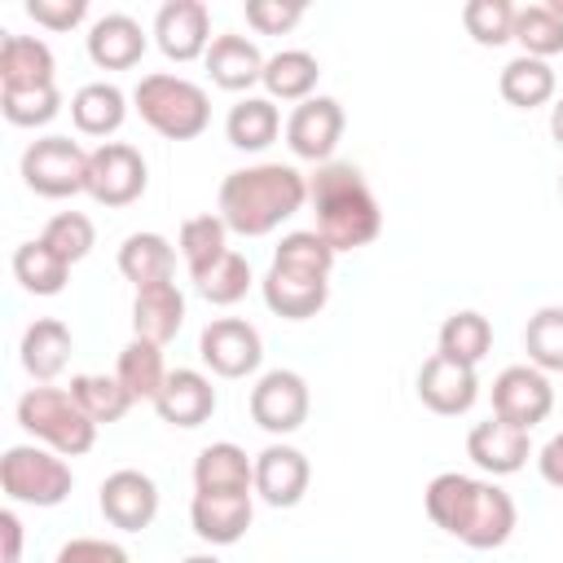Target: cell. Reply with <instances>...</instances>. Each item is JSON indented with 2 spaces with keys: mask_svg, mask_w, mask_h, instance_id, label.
I'll list each match as a JSON object with an SVG mask.
<instances>
[{
  "mask_svg": "<svg viewBox=\"0 0 563 563\" xmlns=\"http://www.w3.org/2000/svg\"><path fill=\"white\" fill-rule=\"evenodd\" d=\"M462 26L475 44L501 48L506 40H515V4L510 0H466Z\"/></svg>",
  "mask_w": 563,
  "mask_h": 563,
  "instance_id": "obj_41",
  "label": "cell"
},
{
  "mask_svg": "<svg viewBox=\"0 0 563 563\" xmlns=\"http://www.w3.org/2000/svg\"><path fill=\"white\" fill-rule=\"evenodd\" d=\"M97 501H101V515H106L110 528L141 532L158 515V484L150 475H141V471H114V475H106Z\"/></svg>",
  "mask_w": 563,
  "mask_h": 563,
  "instance_id": "obj_13",
  "label": "cell"
},
{
  "mask_svg": "<svg viewBox=\"0 0 563 563\" xmlns=\"http://www.w3.org/2000/svg\"><path fill=\"white\" fill-rule=\"evenodd\" d=\"M18 427L31 431L35 440H44L62 457H79L97 444V422L62 387H31L18 400Z\"/></svg>",
  "mask_w": 563,
  "mask_h": 563,
  "instance_id": "obj_4",
  "label": "cell"
},
{
  "mask_svg": "<svg viewBox=\"0 0 563 563\" xmlns=\"http://www.w3.org/2000/svg\"><path fill=\"white\" fill-rule=\"evenodd\" d=\"M273 264L295 268V273H312V277H330L334 268V246L317 233V229H295L282 238V246L273 251Z\"/></svg>",
  "mask_w": 563,
  "mask_h": 563,
  "instance_id": "obj_40",
  "label": "cell"
},
{
  "mask_svg": "<svg viewBox=\"0 0 563 563\" xmlns=\"http://www.w3.org/2000/svg\"><path fill=\"white\" fill-rule=\"evenodd\" d=\"M537 471H541V479H545L550 488H563V431L545 440V449H541V457H537Z\"/></svg>",
  "mask_w": 563,
  "mask_h": 563,
  "instance_id": "obj_48",
  "label": "cell"
},
{
  "mask_svg": "<svg viewBox=\"0 0 563 563\" xmlns=\"http://www.w3.org/2000/svg\"><path fill=\"white\" fill-rule=\"evenodd\" d=\"M194 286H198V295H202L207 303L229 308V303H238V299L246 295V286H251V264H246L238 251H229V255L216 260L207 273H198Z\"/></svg>",
  "mask_w": 563,
  "mask_h": 563,
  "instance_id": "obj_43",
  "label": "cell"
},
{
  "mask_svg": "<svg viewBox=\"0 0 563 563\" xmlns=\"http://www.w3.org/2000/svg\"><path fill=\"white\" fill-rule=\"evenodd\" d=\"M251 488H255V462L238 444L220 440L194 457V493H251Z\"/></svg>",
  "mask_w": 563,
  "mask_h": 563,
  "instance_id": "obj_23",
  "label": "cell"
},
{
  "mask_svg": "<svg viewBox=\"0 0 563 563\" xmlns=\"http://www.w3.org/2000/svg\"><path fill=\"white\" fill-rule=\"evenodd\" d=\"M119 273H123L136 290L158 286V282H172V273H176V251H172V242H167L163 233H132V238H123V246H119Z\"/></svg>",
  "mask_w": 563,
  "mask_h": 563,
  "instance_id": "obj_26",
  "label": "cell"
},
{
  "mask_svg": "<svg viewBox=\"0 0 563 563\" xmlns=\"http://www.w3.org/2000/svg\"><path fill=\"white\" fill-rule=\"evenodd\" d=\"M180 255L189 264V277H198L216 260H224L229 255V224H224V216H211V211L207 216H189L180 224Z\"/></svg>",
  "mask_w": 563,
  "mask_h": 563,
  "instance_id": "obj_36",
  "label": "cell"
},
{
  "mask_svg": "<svg viewBox=\"0 0 563 563\" xmlns=\"http://www.w3.org/2000/svg\"><path fill=\"white\" fill-rule=\"evenodd\" d=\"M180 563H220L216 554H189V559H180Z\"/></svg>",
  "mask_w": 563,
  "mask_h": 563,
  "instance_id": "obj_51",
  "label": "cell"
},
{
  "mask_svg": "<svg viewBox=\"0 0 563 563\" xmlns=\"http://www.w3.org/2000/svg\"><path fill=\"white\" fill-rule=\"evenodd\" d=\"M119 383L132 391V400H158L163 383H167V365H163V347L158 343H145V339H132L123 352H119V365H114Z\"/></svg>",
  "mask_w": 563,
  "mask_h": 563,
  "instance_id": "obj_34",
  "label": "cell"
},
{
  "mask_svg": "<svg viewBox=\"0 0 563 563\" xmlns=\"http://www.w3.org/2000/svg\"><path fill=\"white\" fill-rule=\"evenodd\" d=\"M418 396H422V405H427L431 413H440V418H457V413H466V409L475 405V396H479V378H475L471 365L449 361V356L435 352V356H427L422 369H418Z\"/></svg>",
  "mask_w": 563,
  "mask_h": 563,
  "instance_id": "obj_14",
  "label": "cell"
},
{
  "mask_svg": "<svg viewBox=\"0 0 563 563\" xmlns=\"http://www.w3.org/2000/svg\"><path fill=\"white\" fill-rule=\"evenodd\" d=\"M70 396L79 400V409L101 427V422H119L132 409V391L119 383V374H75L70 378Z\"/></svg>",
  "mask_w": 563,
  "mask_h": 563,
  "instance_id": "obj_37",
  "label": "cell"
},
{
  "mask_svg": "<svg viewBox=\"0 0 563 563\" xmlns=\"http://www.w3.org/2000/svg\"><path fill=\"white\" fill-rule=\"evenodd\" d=\"M554 409V387L537 365H506L493 378V418L532 431L537 422H545Z\"/></svg>",
  "mask_w": 563,
  "mask_h": 563,
  "instance_id": "obj_8",
  "label": "cell"
},
{
  "mask_svg": "<svg viewBox=\"0 0 563 563\" xmlns=\"http://www.w3.org/2000/svg\"><path fill=\"white\" fill-rule=\"evenodd\" d=\"M0 488L9 493V501H22V506H62L75 488V475L62 462V453L13 444L0 457Z\"/></svg>",
  "mask_w": 563,
  "mask_h": 563,
  "instance_id": "obj_5",
  "label": "cell"
},
{
  "mask_svg": "<svg viewBox=\"0 0 563 563\" xmlns=\"http://www.w3.org/2000/svg\"><path fill=\"white\" fill-rule=\"evenodd\" d=\"M488 347H493V325H488V317L484 312H453V317H444V325H440V356H449V361H462V365H479L484 356H488Z\"/></svg>",
  "mask_w": 563,
  "mask_h": 563,
  "instance_id": "obj_35",
  "label": "cell"
},
{
  "mask_svg": "<svg viewBox=\"0 0 563 563\" xmlns=\"http://www.w3.org/2000/svg\"><path fill=\"white\" fill-rule=\"evenodd\" d=\"M88 57L101 66V70H128L145 57V31L136 18L128 13H106L92 22L88 31Z\"/></svg>",
  "mask_w": 563,
  "mask_h": 563,
  "instance_id": "obj_22",
  "label": "cell"
},
{
  "mask_svg": "<svg viewBox=\"0 0 563 563\" xmlns=\"http://www.w3.org/2000/svg\"><path fill=\"white\" fill-rule=\"evenodd\" d=\"M154 409H158V418L167 427H185V431L202 427L216 413V387L198 369H172L163 391H158V400H154Z\"/></svg>",
  "mask_w": 563,
  "mask_h": 563,
  "instance_id": "obj_18",
  "label": "cell"
},
{
  "mask_svg": "<svg viewBox=\"0 0 563 563\" xmlns=\"http://www.w3.org/2000/svg\"><path fill=\"white\" fill-rule=\"evenodd\" d=\"M70 119L84 136H110L123 128L128 119V97L114 88V84H84L75 97H70Z\"/></svg>",
  "mask_w": 563,
  "mask_h": 563,
  "instance_id": "obj_29",
  "label": "cell"
},
{
  "mask_svg": "<svg viewBox=\"0 0 563 563\" xmlns=\"http://www.w3.org/2000/svg\"><path fill=\"white\" fill-rule=\"evenodd\" d=\"M145 158L128 141H101L88 158V194L101 207H132L145 194Z\"/></svg>",
  "mask_w": 563,
  "mask_h": 563,
  "instance_id": "obj_7",
  "label": "cell"
},
{
  "mask_svg": "<svg viewBox=\"0 0 563 563\" xmlns=\"http://www.w3.org/2000/svg\"><path fill=\"white\" fill-rule=\"evenodd\" d=\"M26 18L48 31H70L88 18V0H26Z\"/></svg>",
  "mask_w": 563,
  "mask_h": 563,
  "instance_id": "obj_46",
  "label": "cell"
},
{
  "mask_svg": "<svg viewBox=\"0 0 563 563\" xmlns=\"http://www.w3.org/2000/svg\"><path fill=\"white\" fill-rule=\"evenodd\" d=\"M523 347H528V365H537L541 374L563 369V308L532 312L523 325Z\"/></svg>",
  "mask_w": 563,
  "mask_h": 563,
  "instance_id": "obj_39",
  "label": "cell"
},
{
  "mask_svg": "<svg viewBox=\"0 0 563 563\" xmlns=\"http://www.w3.org/2000/svg\"><path fill=\"white\" fill-rule=\"evenodd\" d=\"M308 383L295 369H268L251 387V418L273 435H290L308 422Z\"/></svg>",
  "mask_w": 563,
  "mask_h": 563,
  "instance_id": "obj_11",
  "label": "cell"
},
{
  "mask_svg": "<svg viewBox=\"0 0 563 563\" xmlns=\"http://www.w3.org/2000/svg\"><path fill=\"white\" fill-rule=\"evenodd\" d=\"M0 110L13 128H44L57 110H62V92L57 84L44 88H0Z\"/></svg>",
  "mask_w": 563,
  "mask_h": 563,
  "instance_id": "obj_42",
  "label": "cell"
},
{
  "mask_svg": "<svg viewBox=\"0 0 563 563\" xmlns=\"http://www.w3.org/2000/svg\"><path fill=\"white\" fill-rule=\"evenodd\" d=\"M308 202V176L290 163H255L220 180V216L229 233L264 238Z\"/></svg>",
  "mask_w": 563,
  "mask_h": 563,
  "instance_id": "obj_1",
  "label": "cell"
},
{
  "mask_svg": "<svg viewBox=\"0 0 563 563\" xmlns=\"http://www.w3.org/2000/svg\"><path fill=\"white\" fill-rule=\"evenodd\" d=\"M66 264H79L88 251H92V242H97V229H92V220L84 216V211H62V216H53L48 224H44V233H40Z\"/></svg>",
  "mask_w": 563,
  "mask_h": 563,
  "instance_id": "obj_44",
  "label": "cell"
},
{
  "mask_svg": "<svg viewBox=\"0 0 563 563\" xmlns=\"http://www.w3.org/2000/svg\"><path fill=\"white\" fill-rule=\"evenodd\" d=\"M321 79V66L308 48H282L264 62V88L277 101H308Z\"/></svg>",
  "mask_w": 563,
  "mask_h": 563,
  "instance_id": "obj_31",
  "label": "cell"
},
{
  "mask_svg": "<svg viewBox=\"0 0 563 563\" xmlns=\"http://www.w3.org/2000/svg\"><path fill=\"white\" fill-rule=\"evenodd\" d=\"M515 40L523 44V57H554L563 53V18L550 4H523L515 9Z\"/></svg>",
  "mask_w": 563,
  "mask_h": 563,
  "instance_id": "obj_38",
  "label": "cell"
},
{
  "mask_svg": "<svg viewBox=\"0 0 563 563\" xmlns=\"http://www.w3.org/2000/svg\"><path fill=\"white\" fill-rule=\"evenodd\" d=\"M550 136L563 145V97L554 101V110H550Z\"/></svg>",
  "mask_w": 563,
  "mask_h": 563,
  "instance_id": "obj_50",
  "label": "cell"
},
{
  "mask_svg": "<svg viewBox=\"0 0 563 563\" xmlns=\"http://www.w3.org/2000/svg\"><path fill=\"white\" fill-rule=\"evenodd\" d=\"M308 479H312V466L299 449L290 444H268L260 457H255V493L286 510V506H299L303 493H308Z\"/></svg>",
  "mask_w": 563,
  "mask_h": 563,
  "instance_id": "obj_15",
  "label": "cell"
},
{
  "mask_svg": "<svg viewBox=\"0 0 563 563\" xmlns=\"http://www.w3.org/2000/svg\"><path fill=\"white\" fill-rule=\"evenodd\" d=\"M510 532H515V501H510V493L479 479V497H475V510H471V523H466L462 541L471 550H497V545L510 541Z\"/></svg>",
  "mask_w": 563,
  "mask_h": 563,
  "instance_id": "obj_28",
  "label": "cell"
},
{
  "mask_svg": "<svg viewBox=\"0 0 563 563\" xmlns=\"http://www.w3.org/2000/svg\"><path fill=\"white\" fill-rule=\"evenodd\" d=\"M475 497H479V479L462 475V471H444L427 484V515L435 528H444L449 537L462 541L466 523H471V510H475Z\"/></svg>",
  "mask_w": 563,
  "mask_h": 563,
  "instance_id": "obj_24",
  "label": "cell"
},
{
  "mask_svg": "<svg viewBox=\"0 0 563 563\" xmlns=\"http://www.w3.org/2000/svg\"><path fill=\"white\" fill-rule=\"evenodd\" d=\"M559 194H563V180H559Z\"/></svg>",
  "mask_w": 563,
  "mask_h": 563,
  "instance_id": "obj_53",
  "label": "cell"
},
{
  "mask_svg": "<svg viewBox=\"0 0 563 563\" xmlns=\"http://www.w3.org/2000/svg\"><path fill=\"white\" fill-rule=\"evenodd\" d=\"M66 361H70V330H66V321H57V317L31 321L26 334H22V365H26V374L35 383H48V378H57L66 369Z\"/></svg>",
  "mask_w": 563,
  "mask_h": 563,
  "instance_id": "obj_27",
  "label": "cell"
},
{
  "mask_svg": "<svg viewBox=\"0 0 563 563\" xmlns=\"http://www.w3.org/2000/svg\"><path fill=\"white\" fill-rule=\"evenodd\" d=\"M198 356L220 378H246V374L260 369L264 343H260V330L251 321H242V317H216L202 330V339H198Z\"/></svg>",
  "mask_w": 563,
  "mask_h": 563,
  "instance_id": "obj_10",
  "label": "cell"
},
{
  "mask_svg": "<svg viewBox=\"0 0 563 563\" xmlns=\"http://www.w3.org/2000/svg\"><path fill=\"white\" fill-rule=\"evenodd\" d=\"M299 18H303V4H299V0H246V22H251L260 35H282V31H290Z\"/></svg>",
  "mask_w": 563,
  "mask_h": 563,
  "instance_id": "obj_45",
  "label": "cell"
},
{
  "mask_svg": "<svg viewBox=\"0 0 563 563\" xmlns=\"http://www.w3.org/2000/svg\"><path fill=\"white\" fill-rule=\"evenodd\" d=\"M180 325H185V295H180L176 282H158V286L136 290V299H132V330H136V339L163 347V343H172L180 334Z\"/></svg>",
  "mask_w": 563,
  "mask_h": 563,
  "instance_id": "obj_21",
  "label": "cell"
},
{
  "mask_svg": "<svg viewBox=\"0 0 563 563\" xmlns=\"http://www.w3.org/2000/svg\"><path fill=\"white\" fill-rule=\"evenodd\" d=\"M264 53L246 35H216L207 48V75L224 92H246L251 84H264Z\"/></svg>",
  "mask_w": 563,
  "mask_h": 563,
  "instance_id": "obj_20",
  "label": "cell"
},
{
  "mask_svg": "<svg viewBox=\"0 0 563 563\" xmlns=\"http://www.w3.org/2000/svg\"><path fill=\"white\" fill-rule=\"evenodd\" d=\"M136 101V114L167 141H194L207 132L211 123V101H207V88H198L194 79L185 75H145L132 92Z\"/></svg>",
  "mask_w": 563,
  "mask_h": 563,
  "instance_id": "obj_3",
  "label": "cell"
},
{
  "mask_svg": "<svg viewBox=\"0 0 563 563\" xmlns=\"http://www.w3.org/2000/svg\"><path fill=\"white\" fill-rule=\"evenodd\" d=\"M0 537H4L0 563H18V559H22V519H18L13 510H0Z\"/></svg>",
  "mask_w": 563,
  "mask_h": 563,
  "instance_id": "obj_49",
  "label": "cell"
},
{
  "mask_svg": "<svg viewBox=\"0 0 563 563\" xmlns=\"http://www.w3.org/2000/svg\"><path fill=\"white\" fill-rule=\"evenodd\" d=\"M13 277L31 295H62L66 290V277H70V264L44 238H35V242H22L13 251Z\"/></svg>",
  "mask_w": 563,
  "mask_h": 563,
  "instance_id": "obj_32",
  "label": "cell"
},
{
  "mask_svg": "<svg viewBox=\"0 0 563 563\" xmlns=\"http://www.w3.org/2000/svg\"><path fill=\"white\" fill-rule=\"evenodd\" d=\"M260 286H264V303H268L277 317H286V321H308V317H317V312L325 308V299H330V282H325V277L295 273V268H282V264H273Z\"/></svg>",
  "mask_w": 563,
  "mask_h": 563,
  "instance_id": "obj_17",
  "label": "cell"
},
{
  "mask_svg": "<svg viewBox=\"0 0 563 563\" xmlns=\"http://www.w3.org/2000/svg\"><path fill=\"white\" fill-rule=\"evenodd\" d=\"M308 202L317 211V233L339 251L369 246L383 233L378 198L369 194L361 167L352 163H321L308 176Z\"/></svg>",
  "mask_w": 563,
  "mask_h": 563,
  "instance_id": "obj_2",
  "label": "cell"
},
{
  "mask_svg": "<svg viewBox=\"0 0 563 563\" xmlns=\"http://www.w3.org/2000/svg\"><path fill=\"white\" fill-rule=\"evenodd\" d=\"M343 106L334 97H308L290 110L286 119V145L295 158H308V163H334V150L343 141Z\"/></svg>",
  "mask_w": 563,
  "mask_h": 563,
  "instance_id": "obj_9",
  "label": "cell"
},
{
  "mask_svg": "<svg viewBox=\"0 0 563 563\" xmlns=\"http://www.w3.org/2000/svg\"><path fill=\"white\" fill-rule=\"evenodd\" d=\"M53 48L35 35H4L0 44V88H44L53 84Z\"/></svg>",
  "mask_w": 563,
  "mask_h": 563,
  "instance_id": "obj_25",
  "label": "cell"
},
{
  "mask_svg": "<svg viewBox=\"0 0 563 563\" xmlns=\"http://www.w3.org/2000/svg\"><path fill=\"white\" fill-rule=\"evenodd\" d=\"M88 150L70 136H40L22 154V180L40 198H75L88 194Z\"/></svg>",
  "mask_w": 563,
  "mask_h": 563,
  "instance_id": "obj_6",
  "label": "cell"
},
{
  "mask_svg": "<svg viewBox=\"0 0 563 563\" xmlns=\"http://www.w3.org/2000/svg\"><path fill=\"white\" fill-rule=\"evenodd\" d=\"M53 563H132V559H128V550L114 545V541H101V537H75V541H66V545L57 550Z\"/></svg>",
  "mask_w": 563,
  "mask_h": 563,
  "instance_id": "obj_47",
  "label": "cell"
},
{
  "mask_svg": "<svg viewBox=\"0 0 563 563\" xmlns=\"http://www.w3.org/2000/svg\"><path fill=\"white\" fill-rule=\"evenodd\" d=\"M277 132H282V114H277V106L268 97H242L224 119V136H229L233 150L260 154V150H268L277 141Z\"/></svg>",
  "mask_w": 563,
  "mask_h": 563,
  "instance_id": "obj_30",
  "label": "cell"
},
{
  "mask_svg": "<svg viewBox=\"0 0 563 563\" xmlns=\"http://www.w3.org/2000/svg\"><path fill=\"white\" fill-rule=\"evenodd\" d=\"M154 40L163 57L172 62H194L207 57L211 48V13L202 0H167L154 18Z\"/></svg>",
  "mask_w": 563,
  "mask_h": 563,
  "instance_id": "obj_12",
  "label": "cell"
},
{
  "mask_svg": "<svg viewBox=\"0 0 563 563\" xmlns=\"http://www.w3.org/2000/svg\"><path fill=\"white\" fill-rule=\"evenodd\" d=\"M545 4H550V9H554V13L563 18V0H545Z\"/></svg>",
  "mask_w": 563,
  "mask_h": 563,
  "instance_id": "obj_52",
  "label": "cell"
},
{
  "mask_svg": "<svg viewBox=\"0 0 563 563\" xmlns=\"http://www.w3.org/2000/svg\"><path fill=\"white\" fill-rule=\"evenodd\" d=\"M251 493H194L189 501V523L202 541L211 545H233L251 528Z\"/></svg>",
  "mask_w": 563,
  "mask_h": 563,
  "instance_id": "obj_16",
  "label": "cell"
},
{
  "mask_svg": "<svg viewBox=\"0 0 563 563\" xmlns=\"http://www.w3.org/2000/svg\"><path fill=\"white\" fill-rule=\"evenodd\" d=\"M497 88H501V97H506L515 110H537V106H545V101L554 97V70H550V62L519 53L515 62L501 66Z\"/></svg>",
  "mask_w": 563,
  "mask_h": 563,
  "instance_id": "obj_33",
  "label": "cell"
},
{
  "mask_svg": "<svg viewBox=\"0 0 563 563\" xmlns=\"http://www.w3.org/2000/svg\"><path fill=\"white\" fill-rule=\"evenodd\" d=\"M528 431L501 422V418H488V422H475L471 435H466V453L479 471L488 475H515L523 462H528Z\"/></svg>",
  "mask_w": 563,
  "mask_h": 563,
  "instance_id": "obj_19",
  "label": "cell"
}]
</instances>
